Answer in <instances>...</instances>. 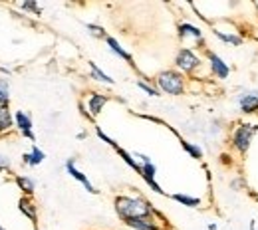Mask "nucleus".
<instances>
[{
	"instance_id": "1",
	"label": "nucleus",
	"mask_w": 258,
	"mask_h": 230,
	"mask_svg": "<svg viewBox=\"0 0 258 230\" xmlns=\"http://www.w3.org/2000/svg\"><path fill=\"white\" fill-rule=\"evenodd\" d=\"M113 208L117 216L127 222L133 218H161V214L155 210V206L145 200L143 197H129V195H117L113 200Z\"/></svg>"
},
{
	"instance_id": "2",
	"label": "nucleus",
	"mask_w": 258,
	"mask_h": 230,
	"mask_svg": "<svg viewBox=\"0 0 258 230\" xmlns=\"http://www.w3.org/2000/svg\"><path fill=\"white\" fill-rule=\"evenodd\" d=\"M256 133H258L256 123H250V121H242V123H238V125L230 131V137H228V145H230V149H232L238 157H244V155L250 151V145H252Z\"/></svg>"
},
{
	"instance_id": "3",
	"label": "nucleus",
	"mask_w": 258,
	"mask_h": 230,
	"mask_svg": "<svg viewBox=\"0 0 258 230\" xmlns=\"http://www.w3.org/2000/svg\"><path fill=\"white\" fill-rule=\"evenodd\" d=\"M155 86L167 96H183L187 92V78L177 69H163L155 75Z\"/></svg>"
},
{
	"instance_id": "4",
	"label": "nucleus",
	"mask_w": 258,
	"mask_h": 230,
	"mask_svg": "<svg viewBox=\"0 0 258 230\" xmlns=\"http://www.w3.org/2000/svg\"><path fill=\"white\" fill-rule=\"evenodd\" d=\"M203 64H205L203 58L193 48H179V52L175 54V69L181 71L183 75H195Z\"/></svg>"
},
{
	"instance_id": "5",
	"label": "nucleus",
	"mask_w": 258,
	"mask_h": 230,
	"mask_svg": "<svg viewBox=\"0 0 258 230\" xmlns=\"http://www.w3.org/2000/svg\"><path fill=\"white\" fill-rule=\"evenodd\" d=\"M205 56H207V64H209L211 75L217 78V80H228V75H230V66L226 64L225 60H223L217 52H213V50H209V48H205Z\"/></svg>"
},
{
	"instance_id": "6",
	"label": "nucleus",
	"mask_w": 258,
	"mask_h": 230,
	"mask_svg": "<svg viewBox=\"0 0 258 230\" xmlns=\"http://www.w3.org/2000/svg\"><path fill=\"white\" fill-rule=\"evenodd\" d=\"M236 103L240 107V113L244 115H258V92L256 90H246L238 94Z\"/></svg>"
},
{
	"instance_id": "7",
	"label": "nucleus",
	"mask_w": 258,
	"mask_h": 230,
	"mask_svg": "<svg viewBox=\"0 0 258 230\" xmlns=\"http://www.w3.org/2000/svg\"><path fill=\"white\" fill-rule=\"evenodd\" d=\"M64 167H66V171H68V175H70L72 179H76L80 185H84V189H86L88 193H92V195H97V193H99L96 187L92 185V181L88 179V175H84V173L76 167V159H68Z\"/></svg>"
},
{
	"instance_id": "8",
	"label": "nucleus",
	"mask_w": 258,
	"mask_h": 230,
	"mask_svg": "<svg viewBox=\"0 0 258 230\" xmlns=\"http://www.w3.org/2000/svg\"><path fill=\"white\" fill-rule=\"evenodd\" d=\"M177 32H179V38L185 40V42L187 40H193L195 44L205 46V32L201 28H197L195 24H191V22H181L177 26Z\"/></svg>"
},
{
	"instance_id": "9",
	"label": "nucleus",
	"mask_w": 258,
	"mask_h": 230,
	"mask_svg": "<svg viewBox=\"0 0 258 230\" xmlns=\"http://www.w3.org/2000/svg\"><path fill=\"white\" fill-rule=\"evenodd\" d=\"M107 101H109V96H105V94H99V92H92V94L88 96V101H86V109H88V113H90L92 121H94L97 115L101 113V109L105 107V103H107Z\"/></svg>"
},
{
	"instance_id": "10",
	"label": "nucleus",
	"mask_w": 258,
	"mask_h": 230,
	"mask_svg": "<svg viewBox=\"0 0 258 230\" xmlns=\"http://www.w3.org/2000/svg\"><path fill=\"white\" fill-rule=\"evenodd\" d=\"M14 127L22 133V137H26V139H30V141L36 139V137H34V129H32L34 127L32 117H30L26 111H16V113H14Z\"/></svg>"
},
{
	"instance_id": "11",
	"label": "nucleus",
	"mask_w": 258,
	"mask_h": 230,
	"mask_svg": "<svg viewBox=\"0 0 258 230\" xmlns=\"http://www.w3.org/2000/svg\"><path fill=\"white\" fill-rule=\"evenodd\" d=\"M18 210L30 220V222H38V206L34 204L32 197H22L18 200Z\"/></svg>"
},
{
	"instance_id": "12",
	"label": "nucleus",
	"mask_w": 258,
	"mask_h": 230,
	"mask_svg": "<svg viewBox=\"0 0 258 230\" xmlns=\"http://www.w3.org/2000/svg\"><path fill=\"white\" fill-rule=\"evenodd\" d=\"M105 44H107V48H109V50H111V52H113L117 58L125 60L129 66L135 67V64H133V56L129 54L127 50H125V48H123V46H121V44H119V42H117L113 36H107V38H105Z\"/></svg>"
},
{
	"instance_id": "13",
	"label": "nucleus",
	"mask_w": 258,
	"mask_h": 230,
	"mask_svg": "<svg viewBox=\"0 0 258 230\" xmlns=\"http://www.w3.org/2000/svg\"><path fill=\"white\" fill-rule=\"evenodd\" d=\"M131 230H161L157 218H133V220H127L125 222Z\"/></svg>"
},
{
	"instance_id": "14",
	"label": "nucleus",
	"mask_w": 258,
	"mask_h": 230,
	"mask_svg": "<svg viewBox=\"0 0 258 230\" xmlns=\"http://www.w3.org/2000/svg\"><path fill=\"white\" fill-rule=\"evenodd\" d=\"M44 159H46V153H44L38 145H32V149L22 155V163L28 165V167H38Z\"/></svg>"
},
{
	"instance_id": "15",
	"label": "nucleus",
	"mask_w": 258,
	"mask_h": 230,
	"mask_svg": "<svg viewBox=\"0 0 258 230\" xmlns=\"http://www.w3.org/2000/svg\"><path fill=\"white\" fill-rule=\"evenodd\" d=\"M213 36H215L217 40L225 42V44H230V46H242V42H244V38H242L240 34L223 32V30H219V28H215V30H213Z\"/></svg>"
},
{
	"instance_id": "16",
	"label": "nucleus",
	"mask_w": 258,
	"mask_h": 230,
	"mask_svg": "<svg viewBox=\"0 0 258 230\" xmlns=\"http://www.w3.org/2000/svg\"><path fill=\"white\" fill-rule=\"evenodd\" d=\"M14 183H16L18 189L24 193V197H32L34 191H36L34 181L30 179V177H26V175H16V177H14Z\"/></svg>"
},
{
	"instance_id": "17",
	"label": "nucleus",
	"mask_w": 258,
	"mask_h": 230,
	"mask_svg": "<svg viewBox=\"0 0 258 230\" xmlns=\"http://www.w3.org/2000/svg\"><path fill=\"white\" fill-rule=\"evenodd\" d=\"M171 198H173L175 202L187 206V208H199V206H201V198L191 197V195H185V193H175V195H171Z\"/></svg>"
},
{
	"instance_id": "18",
	"label": "nucleus",
	"mask_w": 258,
	"mask_h": 230,
	"mask_svg": "<svg viewBox=\"0 0 258 230\" xmlns=\"http://www.w3.org/2000/svg\"><path fill=\"white\" fill-rule=\"evenodd\" d=\"M90 64V78L92 80H96V82H101V84H107V86H111L113 84V80L101 69V67L97 66L96 62H88Z\"/></svg>"
},
{
	"instance_id": "19",
	"label": "nucleus",
	"mask_w": 258,
	"mask_h": 230,
	"mask_svg": "<svg viewBox=\"0 0 258 230\" xmlns=\"http://www.w3.org/2000/svg\"><path fill=\"white\" fill-rule=\"evenodd\" d=\"M14 127V115L8 107H0V133H8Z\"/></svg>"
},
{
	"instance_id": "20",
	"label": "nucleus",
	"mask_w": 258,
	"mask_h": 230,
	"mask_svg": "<svg viewBox=\"0 0 258 230\" xmlns=\"http://www.w3.org/2000/svg\"><path fill=\"white\" fill-rule=\"evenodd\" d=\"M115 153H117V155L123 159V163L127 165V167H131V169H133L137 175H141V165H139V161H137V159H135L131 153H127V151H125V149H121V147H117V149H115Z\"/></svg>"
},
{
	"instance_id": "21",
	"label": "nucleus",
	"mask_w": 258,
	"mask_h": 230,
	"mask_svg": "<svg viewBox=\"0 0 258 230\" xmlns=\"http://www.w3.org/2000/svg\"><path fill=\"white\" fill-rule=\"evenodd\" d=\"M181 147H183V149H185L193 159H199V161H201V159H203V155H205V153H203V149H201V145L191 143V141H187V139H181Z\"/></svg>"
},
{
	"instance_id": "22",
	"label": "nucleus",
	"mask_w": 258,
	"mask_h": 230,
	"mask_svg": "<svg viewBox=\"0 0 258 230\" xmlns=\"http://www.w3.org/2000/svg\"><path fill=\"white\" fill-rule=\"evenodd\" d=\"M10 103V84L6 78H0V107H8Z\"/></svg>"
},
{
	"instance_id": "23",
	"label": "nucleus",
	"mask_w": 258,
	"mask_h": 230,
	"mask_svg": "<svg viewBox=\"0 0 258 230\" xmlns=\"http://www.w3.org/2000/svg\"><path fill=\"white\" fill-rule=\"evenodd\" d=\"M137 88L139 90H143L147 96H151V98H159L161 96V92L155 88V86H151V84H147L145 80H137Z\"/></svg>"
},
{
	"instance_id": "24",
	"label": "nucleus",
	"mask_w": 258,
	"mask_h": 230,
	"mask_svg": "<svg viewBox=\"0 0 258 230\" xmlns=\"http://www.w3.org/2000/svg\"><path fill=\"white\" fill-rule=\"evenodd\" d=\"M20 8H22V10H28V12H32V14H36V16H40V14H42V8H40L36 2H32V0H28V2H22V4H20Z\"/></svg>"
},
{
	"instance_id": "25",
	"label": "nucleus",
	"mask_w": 258,
	"mask_h": 230,
	"mask_svg": "<svg viewBox=\"0 0 258 230\" xmlns=\"http://www.w3.org/2000/svg\"><path fill=\"white\" fill-rule=\"evenodd\" d=\"M86 28L90 30V34H92V36H96V38H103V40L107 38L105 30H103L101 26H97V24H86Z\"/></svg>"
},
{
	"instance_id": "26",
	"label": "nucleus",
	"mask_w": 258,
	"mask_h": 230,
	"mask_svg": "<svg viewBox=\"0 0 258 230\" xmlns=\"http://www.w3.org/2000/svg\"><path fill=\"white\" fill-rule=\"evenodd\" d=\"M96 135L101 139V141H103V143H107L109 147H113V149H117V147H119V145H117V143H115V141H113L109 135H105V133L101 131V127H96Z\"/></svg>"
},
{
	"instance_id": "27",
	"label": "nucleus",
	"mask_w": 258,
	"mask_h": 230,
	"mask_svg": "<svg viewBox=\"0 0 258 230\" xmlns=\"http://www.w3.org/2000/svg\"><path fill=\"white\" fill-rule=\"evenodd\" d=\"M10 169V161L6 159V157H0V173H4V171H8Z\"/></svg>"
},
{
	"instance_id": "28",
	"label": "nucleus",
	"mask_w": 258,
	"mask_h": 230,
	"mask_svg": "<svg viewBox=\"0 0 258 230\" xmlns=\"http://www.w3.org/2000/svg\"><path fill=\"white\" fill-rule=\"evenodd\" d=\"M209 230H219V226H217V222H211V224H209Z\"/></svg>"
},
{
	"instance_id": "29",
	"label": "nucleus",
	"mask_w": 258,
	"mask_h": 230,
	"mask_svg": "<svg viewBox=\"0 0 258 230\" xmlns=\"http://www.w3.org/2000/svg\"><path fill=\"white\" fill-rule=\"evenodd\" d=\"M250 230H254V220H252V222H250Z\"/></svg>"
},
{
	"instance_id": "30",
	"label": "nucleus",
	"mask_w": 258,
	"mask_h": 230,
	"mask_svg": "<svg viewBox=\"0 0 258 230\" xmlns=\"http://www.w3.org/2000/svg\"><path fill=\"white\" fill-rule=\"evenodd\" d=\"M34 230H40V228H38V226H34Z\"/></svg>"
},
{
	"instance_id": "31",
	"label": "nucleus",
	"mask_w": 258,
	"mask_h": 230,
	"mask_svg": "<svg viewBox=\"0 0 258 230\" xmlns=\"http://www.w3.org/2000/svg\"><path fill=\"white\" fill-rule=\"evenodd\" d=\"M0 230H4V228H2V224H0Z\"/></svg>"
}]
</instances>
